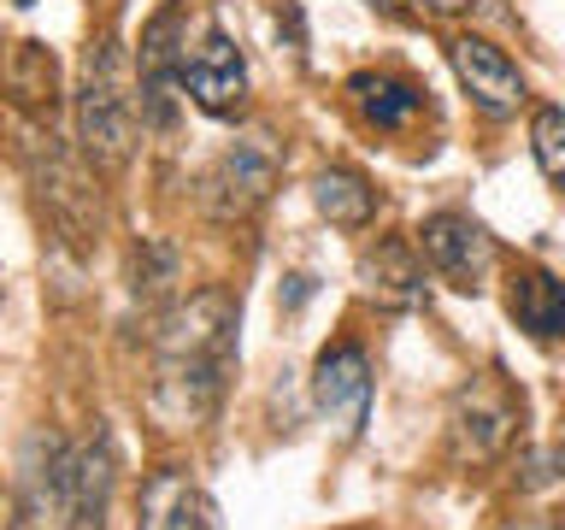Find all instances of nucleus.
I'll return each mask as SVG.
<instances>
[{
	"label": "nucleus",
	"instance_id": "obj_1",
	"mask_svg": "<svg viewBox=\"0 0 565 530\" xmlns=\"http://www.w3.org/2000/svg\"><path fill=\"white\" fill-rule=\"evenodd\" d=\"M230 360H236V300L201 289L177 300L153 336V383L148 406L166 431H194L218 413Z\"/></svg>",
	"mask_w": 565,
	"mask_h": 530
},
{
	"label": "nucleus",
	"instance_id": "obj_8",
	"mask_svg": "<svg viewBox=\"0 0 565 530\" xmlns=\"http://www.w3.org/2000/svg\"><path fill=\"white\" fill-rule=\"evenodd\" d=\"M271 177H277V148L271 141H236L218 166L206 171V212L212 219H247L265 194H271Z\"/></svg>",
	"mask_w": 565,
	"mask_h": 530
},
{
	"label": "nucleus",
	"instance_id": "obj_3",
	"mask_svg": "<svg viewBox=\"0 0 565 530\" xmlns=\"http://www.w3.org/2000/svg\"><path fill=\"white\" fill-rule=\"evenodd\" d=\"M418 254L430 259V272L441 283H454V289H466V295H477L483 277L494 272V236L471 219V212H454V206H441L418 224Z\"/></svg>",
	"mask_w": 565,
	"mask_h": 530
},
{
	"label": "nucleus",
	"instance_id": "obj_13",
	"mask_svg": "<svg viewBox=\"0 0 565 530\" xmlns=\"http://www.w3.org/2000/svg\"><path fill=\"white\" fill-rule=\"evenodd\" d=\"M312 206H318V219H330L335 230H365L371 212H377V189H371L360 171L330 166V171L312 177Z\"/></svg>",
	"mask_w": 565,
	"mask_h": 530
},
{
	"label": "nucleus",
	"instance_id": "obj_12",
	"mask_svg": "<svg viewBox=\"0 0 565 530\" xmlns=\"http://www.w3.org/2000/svg\"><path fill=\"white\" fill-rule=\"evenodd\" d=\"M507 307H512V318H519V330L536 336V342L565 336V283L554 272H542V265H524V272L512 277Z\"/></svg>",
	"mask_w": 565,
	"mask_h": 530
},
{
	"label": "nucleus",
	"instance_id": "obj_11",
	"mask_svg": "<svg viewBox=\"0 0 565 530\" xmlns=\"http://www.w3.org/2000/svg\"><path fill=\"white\" fill-rule=\"evenodd\" d=\"M360 283H365V295L388 312L424 307V265L406 242H377L371 247V254L360 259Z\"/></svg>",
	"mask_w": 565,
	"mask_h": 530
},
{
	"label": "nucleus",
	"instance_id": "obj_16",
	"mask_svg": "<svg viewBox=\"0 0 565 530\" xmlns=\"http://www.w3.org/2000/svg\"><path fill=\"white\" fill-rule=\"evenodd\" d=\"M0 530H18V495L0 484Z\"/></svg>",
	"mask_w": 565,
	"mask_h": 530
},
{
	"label": "nucleus",
	"instance_id": "obj_4",
	"mask_svg": "<svg viewBox=\"0 0 565 530\" xmlns=\"http://www.w3.org/2000/svg\"><path fill=\"white\" fill-rule=\"evenodd\" d=\"M519 431V401L501 378H471L466 389L454 395V413H448V442H454V459H471L483 466L512 442Z\"/></svg>",
	"mask_w": 565,
	"mask_h": 530
},
{
	"label": "nucleus",
	"instance_id": "obj_10",
	"mask_svg": "<svg viewBox=\"0 0 565 530\" xmlns=\"http://www.w3.org/2000/svg\"><path fill=\"white\" fill-rule=\"evenodd\" d=\"M24 159H30V177L42 183V201H53V212H60L71 230H88V224L100 219V206H95V194H88L83 171L65 166V153L53 148L47 130H30L24 136Z\"/></svg>",
	"mask_w": 565,
	"mask_h": 530
},
{
	"label": "nucleus",
	"instance_id": "obj_18",
	"mask_svg": "<svg viewBox=\"0 0 565 530\" xmlns=\"http://www.w3.org/2000/svg\"><path fill=\"white\" fill-rule=\"evenodd\" d=\"M424 7H430V12H441V18H454V12H466L471 0H424Z\"/></svg>",
	"mask_w": 565,
	"mask_h": 530
},
{
	"label": "nucleus",
	"instance_id": "obj_5",
	"mask_svg": "<svg viewBox=\"0 0 565 530\" xmlns=\"http://www.w3.org/2000/svg\"><path fill=\"white\" fill-rule=\"evenodd\" d=\"M177 83L189 88V100L201 106V113L236 118L247 106V60H242V47L230 42V30L206 24L201 42L183 47V71H177Z\"/></svg>",
	"mask_w": 565,
	"mask_h": 530
},
{
	"label": "nucleus",
	"instance_id": "obj_15",
	"mask_svg": "<svg viewBox=\"0 0 565 530\" xmlns=\"http://www.w3.org/2000/svg\"><path fill=\"white\" fill-rule=\"evenodd\" d=\"M530 153H536L547 183L565 189V106H542V113L530 118Z\"/></svg>",
	"mask_w": 565,
	"mask_h": 530
},
{
	"label": "nucleus",
	"instance_id": "obj_17",
	"mask_svg": "<svg viewBox=\"0 0 565 530\" xmlns=\"http://www.w3.org/2000/svg\"><path fill=\"white\" fill-rule=\"evenodd\" d=\"M371 12H383V18H406V0H365Z\"/></svg>",
	"mask_w": 565,
	"mask_h": 530
},
{
	"label": "nucleus",
	"instance_id": "obj_2",
	"mask_svg": "<svg viewBox=\"0 0 565 530\" xmlns=\"http://www.w3.org/2000/svg\"><path fill=\"white\" fill-rule=\"evenodd\" d=\"M136 77H130V53H124L118 35H100L88 42L83 65H77V141L95 166L118 171L136 148Z\"/></svg>",
	"mask_w": 565,
	"mask_h": 530
},
{
	"label": "nucleus",
	"instance_id": "obj_14",
	"mask_svg": "<svg viewBox=\"0 0 565 530\" xmlns=\"http://www.w3.org/2000/svg\"><path fill=\"white\" fill-rule=\"evenodd\" d=\"M353 100H360V113L377 124V130H401L406 118L424 106V88L406 83V77H383V71H360V77L348 83Z\"/></svg>",
	"mask_w": 565,
	"mask_h": 530
},
{
	"label": "nucleus",
	"instance_id": "obj_6",
	"mask_svg": "<svg viewBox=\"0 0 565 530\" xmlns=\"http://www.w3.org/2000/svg\"><path fill=\"white\" fill-rule=\"evenodd\" d=\"M312 401L342 436H360L371 418V365L360 342H335L312 365Z\"/></svg>",
	"mask_w": 565,
	"mask_h": 530
},
{
	"label": "nucleus",
	"instance_id": "obj_9",
	"mask_svg": "<svg viewBox=\"0 0 565 530\" xmlns=\"http://www.w3.org/2000/svg\"><path fill=\"white\" fill-rule=\"evenodd\" d=\"M136 530H212V507H206L201 484H194L183 466H159L148 484H141Z\"/></svg>",
	"mask_w": 565,
	"mask_h": 530
},
{
	"label": "nucleus",
	"instance_id": "obj_7",
	"mask_svg": "<svg viewBox=\"0 0 565 530\" xmlns=\"http://www.w3.org/2000/svg\"><path fill=\"white\" fill-rule=\"evenodd\" d=\"M448 65H454L459 88H466L489 118H512L524 106L519 65H512L494 42H483V35H454V42H448Z\"/></svg>",
	"mask_w": 565,
	"mask_h": 530
},
{
	"label": "nucleus",
	"instance_id": "obj_19",
	"mask_svg": "<svg viewBox=\"0 0 565 530\" xmlns=\"http://www.w3.org/2000/svg\"><path fill=\"white\" fill-rule=\"evenodd\" d=\"M559 454H565V448H559Z\"/></svg>",
	"mask_w": 565,
	"mask_h": 530
}]
</instances>
